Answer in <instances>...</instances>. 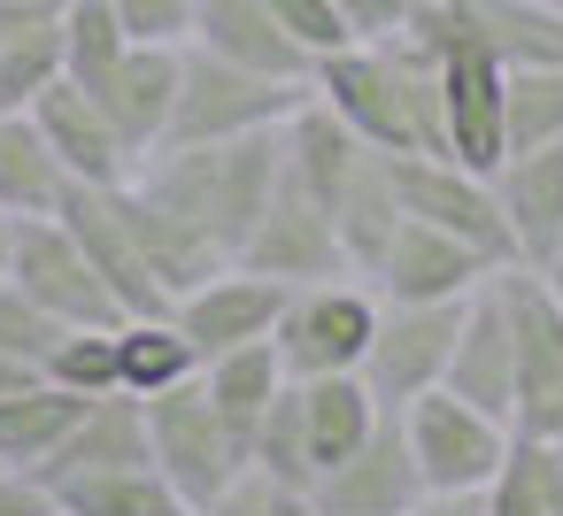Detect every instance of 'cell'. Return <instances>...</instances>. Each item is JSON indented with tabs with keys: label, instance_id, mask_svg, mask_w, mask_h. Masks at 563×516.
I'll return each mask as SVG.
<instances>
[{
	"label": "cell",
	"instance_id": "1",
	"mask_svg": "<svg viewBox=\"0 0 563 516\" xmlns=\"http://www.w3.org/2000/svg\"><path fill=\"white\" fill-rule=\"evenodd\" d=\"M309 93L378 155H448L440 132V70L424 47L394 40H355L309 70Z\"/></svg>",
	"mask_w": 563,
	"mask_h": 516
},
{
	"label": "cell",
	"instance_id": "2",
	"mask_svg": "<svg viewBox=\"0 0 563 516\" xmlns=\"http://www.w3.org/2000/svg\"><path fill=\"white\" fill-rule=\"evenodd\" d=\"M286 170V139L278 132H247V139H217V147H163L132 170L140 193H155L163 209H178L224 262H240L271 186Z\"/></svg>",
	"mask_w": 563,
	"mask_h": 516
},
{
	"label": "cell",
	"instance_id": "3",
	"mask_svg": "<svg viewBox=\"0 0 563 516\" xmlns=\"http://www.w3.org/2000/svg\"><path fill=\"white\" fill-rule=\"evenodd\" d=\"M301 101H309V86H278V78H255V70H232V63L186 47L178 109H170V139L163 147H217V139L278 132Z\"/></svg>",
	"mask_w": 563,
	"mask_h": 516
},
{
	"label": "cell",
	"instance_id": "4",
	"mask_svg": "<svg viewBox=\"0 0 563 516\" xmlns=\"http://www.w3.org/2000/svg\"><path fill=\"white\" fill-rule=\"evenodd\" d=\"M371 324H378V293L363 278H317V285L286 293L271 347H278L286 378H340V370H363Z\"/></svg>",
	"mask_w": 563,
	"mask_h": 516
},
{
	"label": "cell",
	"instance_id": "5",
	"mask_svg": "<svg viewBox=\"0 0 563 516\" xmlns=\"http://www.w3.org/2000/svg\"><path fill=\"white\" fill-rule=\"evenodd\" d=\"M147 462L186 493V508H194V516H201V508H209L240 470H247V455H240V439L217 424V408H209L201 378L147 393Z\"/></svg>",
	"mask_w": 563,
	"mask_h": 516
},
{
	"label": "cell",
	"instance_id": "6",
	"mask_svg": "<svg viewBox=\"0 0 563 516\" xmlns=\"http://www.w3.org/2000/svg\"><path fill=\"white\" fill-rule=\"evenodd\" d=\"M394 416H401V439H409V455H417V470H424V493L494 485V478H501V462H509V439H517L501 416H486V408L455 401L448 385L417 393V401H409V408H394Z\"/></svg>",
	"mask_w": 563,
	"mask_h": 516
},
{
	"label": "cell",
	"instance_id": "7",
	"mask_svg": "<svg viewBox=\"0 0 563 516\" xmlns=\"http://www.w3.org/2000/svg\"><path fill=\"white\" fill-rule=\"evenodd\" d=\"M386 170H394L401 216H417V224H432V232L478 247L494 270H517L509 224H501V209H494V178H478V170H463V162H448V155H386Z\"/></svg>",
	"mask_w": 563,
	"mask_h": 516
},
{
	"label": "cell",
	"instance_id": "8",
	"mask_svg": "<svg viewBox=\"0 0 563 516\" xmlns=\"http://www.w3.org/2000/svg\"><path fill=\"white\" fill-rule=\"evenodd\" d=\"M463 301H378V324H371V347H363V370H355L378 408H409L417 393L440 385Z\"/></svg>",
	"mask_w": 563,
	"mask_h": 516
},
{
	"label": "cell",
	"instance_id": "9",
	"mask_svg": "<svg viewBox=\"0 0 563 516\" xmlns=\"http://www.w3.org/2000/svg\"><path fill=\"white\" fill-rule=\"evenodd\" d=\"M9 285H16L24 301H40V309H47L55 324H70V332H109V324H124L117 293L93 278V262H86V247L63 232V216H24V224H16Z\"/></svg>",
	"mask_w": 563,
	"mask_h": 516
},
{
	"label": "cell",
	"instance_id": "10",
	"mask_svg": "<svg viewBox=\"0 0 563 516\" xmlns=\"http://www.w3.org/2000/svg\"><path fill=\"white\" fill-rule=\"evenodd\" d=\"M509 332H517V393L509 431L517 439H563V309L548 301L540 270H501Z\"/></svg>",
	"mask_w": 563,
	"mask_h": 516
},
{
	"label": "cell",
	"instance_id": "11",
	"mask_svg": "<svg viewBox=\"0 0 563 516\" xmlns=\"http://www.w3.org/2000/svg\"><path fill=\"white\" fill-rule=\"evenodd\" d=\"M240 270L278 278V285L347 278V255H340L332 216H324V201H317L294 170H278V186H271V201H263V216H255V232H247V247H240Z\"/></svg>",
	"mask_w": 563,
	"mask_h": 516
},
{
	"label": "cell",
	"instance_id": "12",
	"mask_svg": "<svg viewBox=\"0 0 563 516\" xmlns=\"http://www.w3.org/2000/svg\"><path fill=\"white\" fill-rule=\"evenodd\" d=\"M309 501H317V516H409L424 501V470L401 439V416L386 408L371 424V439L309 485Z\"/></svg>",
	"mask_w": 563,
	"mask_h": 516
},
{
	"label": "cell",
	"instance_id": "13",
	"mask_svg": "<svg viewBox=\"0 0 563 516\" xmlns=\"http://www.w3.org/2000/svg\"><path fill=\"white\" fill-rule=\"evenodd\" d=\"M440 385L486 416L509 424V393H517V332H509V293H501V270L463 301V324H455V347H448V370Z\"/></svg>",
	"mask_w": 563,
	"mask_h": 516
},
{
	"label": "cell",
	"instance_id": "14",
	"mask_svg": "<svg viewBox=\"0 0 563 516\" xmlns=\"http://www.w3.org/2000/svg\"><path fill=\"white\" fill-rule=\"evenodd\" d=\"M286 293H294V285H278V278H255V270L224 262L217 278H201L194 293H178V301H170V316H178V332L194 339V355L209 362V355H232V347L271 339V324H278Z\"/></svg>",
	"mask_w": 563,
	"mask_h": 516
},
{
	"label": "cell",
	"instance_id": "15",
	"mask_svg": "<svg viewBox=\"0 0 563 516\" xmlns=\"http://www.w3.org/2000/svg\"><path fill=\"white\" fill-rule=\"evenodd\" d=\"M178 70H186V47H124L117 70H109L101 86H86V93L101 101V116H109V132L124 139L132 162L163 155L170 109H178Z\"/></svg>",
	"mask_w": 563,
	"mask_h": 516
},
{
	"label": "cell",
	"instance_id": "16",
	"mask_svg": "<svg viewBox=\"0 0 563 516\" xmlns=\"http://www.w3.org/2000/svg\"><path fill=\"white\" fill-rule=\"evenodd\" d=\"M486 278H494V262H486L478 247H463V239H448V232L401 216V232L386 239V255H378V270H371L363 285H371L378 301H463V293H478Z\"/></svg>",
	"mask_w": 563,
	"mask_h": 516
},
{
	"label": "cell",
	"instance_id": "17",
	"mask_svg": "<svg viewBox=\"0 0 563 516\" xmlns=\"http://www.w3.org/2000/svg\"><path fill=\"white\" fill-rule=\"evenodd\" d=\"M186 47H201L232 70H255V78H278V86H309V70H317L294 47V32L271 16V0H194Z\"/></svg>",
	"mask_w": 563,
	"mask_h": 516
},
{
	"label": "cell",
	"instance_id": "18",
	"mask_svg": "<svg viewBox=\"0 0 563 516\" xmlns=\"http://www.w3.org/2000/svg\"><path fill=\"white\" fill-rule=\"evenodd\" d=\"M55 216H63V232L86 247L93 278L117 293V309H124V316H163V309H170V301H163V285L147 278V262H140V247H132V232H124L117 186H70Z\"/></svg>",
	"mask_w": 563,
	"mask_h": 516
},
{
	"label": "cell",
	"instance_id": "19",
	"mask_svg": "<svg viewBox=\"0 0 563 516\" xmlns=\"http://www.w3.org/2000/svg\"><path fill=\"white\" fill-rule=\"evenodd\" d=\"M494 209H501V224H509L517 270L555 262V255H563V139H555V147L501 155V170H494Z\"/></svg>",
	"mask_w": 563,
	"mask_h": 516
},
{
	"label": "cell",
	"instance_id": "20",
	"mask_svg": "<svg viewBox=\"0 0 563 516\" xmlns=\"http://www.w3.org/2000/svg\"><path fill=\"white\" fill-rule=\"evenodd\" d=\"M32 124L47 132V147H55V162H63L70 186H124V178L140 170V162L124 155V139L109 132L101 101H93L86 86H70V78H55L47 93H32Z\"/></svg>",
	"mask_w": 563,
	"mask_h": 516
},
{
	"label": "cell",
	"instance_id": "21",
	"mask_svg": "<svg viewBox=\"0 0 563 516\" xmlns=\"http://www.w3.org/2000/svg\"><path fill=\"white\" fill-rule=\"evenodd\" d=\"M117 209H124V232H132V247H140V262H147V278L163 285V301H178V293H194L201 278H217L224 270V255L178 216V209H163L155 193H140L132 178L117 186Z\"/></svg>",
	"mask_w": 563,
	"mask_h": 516
},
{
	"label": "cell",
	"instance_id": "22",
	"mask_svg": "<svg viewBox=\"0 0 563 516\" xmlns=\"http://www.w3.org/2000/svg\"><path fill=\"white\" fill-rule=\"evenodd\" d=\"M124 462H147V401H140V393H93L86 416L63 431V447H55L32 478L55 485V478H78V470H124Z\"/></svg>",
	"mask_w": 563,
	"mask_h": 516
},
{
	"label": "cell",
	"instance_id": "23",
	"mask_svg": "<svg viewBox=\"0 0 563 516\" xmlns=\"http://www.w3.org/2000/svg\"><path fill=\"white\" fill-rule=\"evenodd\" d=\"M201 393H209V408H217V424L240 439V455H247V439H255V424H263V408L294 385L286 378V362H278V347L271 339H255V347H232V355H209L201 370Z\"/></svg>",
	"mask_w": 563,
	"mask_h": 516
},
{
	"label": "cell",
	"instance_id": "24",
	"mask_svg": "<svg viewBox=\"0 0 563 516\" xmlns=\"http://www.w3.org/2000/svg\"><path fill=\"white\" fill-rule=\"evenodd\" d=\"M294 393H301V431H309V470L317 478L332 462H347L371 439V424L386 416L355 370H340V378H294Z\"/></svg>",
	"mask_w": 563,
	"mask_h": 516
},
{
	"label": "cell",
	"instance_id": "25",
	"mask_svg": "<svg viewBox=\"0 0 563 516\" xmlns=\"http://www.w3.org/2000/svg\"><path fill=\"white\" fill-rule=\"evenodd\" d=\"M63 78V9L0 0V109H32Z\"/></svg>",
	"mask_w": 563,
	"mask_h": 516
},
{
	"label": "cell",
	"instance_id": "26",
	"mask_svg": "<svg viewBox=\"0 0 563 516\" xmlns=\"http://www.w3.org/2000/svg\"><path fill=\"white\" fill-rule=\"evenodd\" d=\"M332 232H340L347 278H371V270H378V255H386V239L401 232L394 170H386V155H378V147H371V155L355 162V178L340 186V201H332Z\"/></svg>",
	"mask_w": 563,
	"mask_h": 516
},
{
	"label": "cell",
	"instance_id": "27",
	"mask_svg": "<svg viewBox=\"0 0 563 516\" xmlns=\"http://www.w3.org/2000/svg\"><path fill=\"white\" fill-rule=\"evenodd\" d=\"M70 193L47 132L32 124V109H0V216H55Z\"/></svg>",
	"mask_w": 563,
	"mask_h": 516
},
{
	"label": "cell",
	"instance_id": "28",
	"mask_svg": "<svg viewBox=\"0 0 563 516\" xmlns=\"http://www.w3.org/2000/svg\"><path fill=\"white\" fill-rule=\"evenodd\" d=\"M63 516H194L186 493L155 470V462H124V470H78L47 485Z\"/></svg>",
	"mask_w": 563,
	"mask_h": 516
},
{
	"label": "cell",
	"instance_id": "29",
	"mask_svg": "<svg viewBox=\"0 0 563 516\" xmlns=\"http://www.w3.org/2000/svg\"><path fill=\"white\" fill-rule=\"evenodd\" d=\"M501 70H563V16L540 0H455Z\"/></svg>",
	"mask_w": 563,
	"mask_h": 516
},
{
	"label": "cell",
	"instance_id": "30",
	"mask_svg": "<svg viewBox=\"0 0 563 516\" xmlns=\"http://www.w3.org/2000/svg\"><path fill=\"white\" fill-rule=\"evenodd\" d=\"M78 416H86V393H63L55 378L0 393V470H40Z\"/></svg>",
	"mask_w": 563,
	"mask_h": 516
},
{
	"label": "cell",
	"instance_id": "31",
	"mask_svg": "<svg viewBox=\"0 0 563 516\" xmlns=\"http://www.w3.org/2000/svg\"><path fill=\"white\" fill-rule=\"evenodd\" d=\"M117 355H124V393H163V385H186L194 370H201V355H194V339L178 332V316L163 309V316H124L117 324Z\"/></svg>",
	"mask_w": 563,
	"mask_h": 516
},
{
	"label": "cell",
	"instance_id": "32",
	"mask_svg": "<svg viewBox=\"0 0 563 516\" xmlns=\"http://www.w3.org/2000/svg\"><path fill=\"white\" fill-rule=\"evenodd\" d=\"M501 139H509V155L563 139V70H509L501 78Z\"/></svg>",
	"mask_w": 563,
	"mask_h": 516
},
{
	"label": "cell",
	"instance_id": "33",
	"mask_svg": "<svg viewBox=\"0 0 563 516\" xmlns=\"http://www.w3.org/2000/svg\"><path fill=\"white\" fill-rule=\"evenodd\" d=\"M124 47L132 40H124V24H117L109 0H70V9H63V78L70 86H101Z\"/></svg>",
	"mask_w": 563,
	"mask_h": 516
},
{
	"label": "cell",
	"instance_id": "34",
	"mask_svg": "<svg viewBox=\"0 0 563 516\" xmlns=\"http://www.w3.org/2000/svg\"><path fill=\"white\" fill-rule=\"evenodd\" d=\"M247 470H263V478H278V485H317V470H309V431H301V393L286 385L271 408H263V424H255V439H247Z\"/></svg>",
	"mask_w": 563,
	"mask_h": 516
},
{
	"label": "cell",
	"instance_id": "35",
	"mask_svg": "<svg viewBox=\"0 0 563 516\" xmlns=\"http://www.w3.org/2000/svg\"><path fill=\"white\" fill-rule=\"evenodd\" d=\"M47 378L63 393H124V355H117V324L109 332H63V347L47 355Z\"/></svg>",
	"mask_w": 563,
	"mask_h": 516
},
{
	"label": "cell",
	"instance_id": "36",
	"mask_svg": "<svg viewBox=\"0 0 563 516\" xmlns=\"http://www.w3.org/2000/svg\"><path fill=\"white\" fill-rule=\"evenodd\" d=\"M63 332H70V324H55L40 301H24L9 278H0V355H9V362H24V370L47 378V355L63 347Z\"/></svg>",
	"mask_w": 563,
	"mask_h": 516
},
{
	"label": "cell",
	"instance_id": "37",
	"mask_svg": "<svg viewBox=\"0 0 563 516\" xmlns=\"http://www.w3.org/2000/svg\"><path fill=\"white\" fill-rule=\"evenodd\" d=\"M201 516H317V501L301 493V485H278V478H263V470H240Z\"/></svg>",
	"mask_w": 563,
	"mask_h": 516
},
{
	"label": "cell",
	"instance_id": "38",
	"mask_svg": "<svg viewBox=\"0 0 563 516\" xmlns=\"http://www.w3.org/2000/svg\"><path fill=\"white\" fill-rule=\"evenodd\" d=\"M271 16L294 32V47H301L309 63H324V55L355 47V32H347V16L332 9V0H271Z\"/></svg>",
	"mask_w": 563,
	"mask_h": 516
},
{
	"label": "cell",
	"instance_id": "39",
	"mask_svg": "<svg viewBox=\"0 0 563 516\" xmlns=\"http://www.w3.org/2000/svg\"><path fill=\"white\" fill-rule=\"evenodd\" d=\"M117 24L132 47H186V24H194V0H109Z\"/></svg>",
	"mask_w": 563,
	"mask_h": 516
},
{
	"label": "cell",
	"instance_id": "40",
	"mask_svg": "<svg viewBox=\"0 0 563 516\" xmlns=\"http://www.w3.org/2000/svg\"><path fill=\"white\" fill-rule=\"evenodd\" d=\"M332 9L347 16L355 40H394V32H409V16L424 9V0H332Z\"/></svg>",
	"mask_w": 563,
	"mask_h": 516
},
{
	"label": "cell",
	"instance_id": "41",
	"mask_svg": "<svg viewBox=\"0 0 563 516\" xmlns=\"http://www.w3.org/2000/svg\"><path fill=\"white\" fill-rule=\"evenodd\" d=\"M486 516H548V508H540V493L525 485V470L501 462V478L486 485Z\"/></svg>",
	"mask_w": 563,
	"mask_h": 516
},
{
	"label": "cell",
	"instance_id": "42",
	"mask_svg": "<svg viewBox=\"0 0 563 516\" xmlns=\"http://www.w3.org/2000/svg\"><path fill=\"white\" fill-rule=\"evenodd\" d=\"M0 516H55V493L32 470H0Z\"/></svg>",
	"mask_w": 563,
	"mask_h": 516
},
{
	"label": "cell",
	"instance_id": "43",
	"mask_svg": "<svg viewBox=\"0 0 563 516\" xmlns=\"http://www.w3.org/2000/svg\"><path fill=\"white\" fill-rule=\"evenodd\" d=\"M409 516H486V485H463V493H424Z\"/></svg>",
	"mask_w": 563,
	"mask_h": 516
},
{
	"label": "cell",
	"instance_id": "44",
	"mask_svg": "<svg viewBox=\"0 0 563 516\" xmlns=\"http://www.w3.org/2000/svg\"><path fill=\"white\" fill-rule=\"evenodd\" d=\"M40 370H24V362H9V355H0V393H16V385H32Z\"/></svg>",
	"mask_w": 563,
	"mask_h": 516
},
{
	"label": "cell",
	"instance_id": "45",
	"mask_svg": "<svg viewBox=\"0 0 563 516\" xmlns=\"http://www.w3.org/2000/svg\"><path fill=\"white\" fill-rule=\"evenodd\" d=\"M540 285H548V301L563 309V255H555V262H540Z\"/></svg>",
	"mask_w": 563,
	"mask_h": 516
},
{
	"label": "cell",
	"instance_id": "46",
	"mask_svg": "<svg viewBox=\"0 0 563 516\" xmlns=\"http://www.w3.org/2000/svg\"><path fill=\"white\" fill-rule=\"evenodd\" d=\"M9 247H16V216H0V278H9Z\"/></svg>",
	"mask_w": 563,
	"mask_h": 516
},
{
	"label": "cell",
	"instance_id": "47",
	"mask_svg": "<svg viewBox=\"0 0 563 516\" xmlns=\"http://www.w3.org/2000/svg\"><path fill=\"white\" fill-rule=\"evenodd\" d=\"M32 9H70V0H32Z\"/></svg>",
	"mask_w": 563,
	"mask_h": 516
},
{
	"label": "cell",
	"instance_id": "48",
	"mask_svg": "<svg viewBox=\"0 0 563 516\" xmlns=\"http://www.w3.org/2000/svg\"><path fill=\"white\" fill-rule=\"evenodd\" d=\"M540 9H555V16H563V0H540Z\"/></svg>",
	"mask_w": 563,
	"mask_h": 516
},
{
	"label": "cell",
	"instance_id": "49",
	"mask_svg": "<svg viewBox=\"0 0 563 516\" xmlns=\"http://www.w3.org/2000/svg\"><path fill=\"white\" fill-rule=\"evenodd\" d=\"M548 447H555V455H563V439H548Z\"/></svg>",
	"mask_w": 563,
	"mask_h": 516
},
{
	"label": "cell",
	"instance_id": "50",
	"mask_svg": "<svg viewBox=\"0 0 563 516\" xmlns=\"http://www.w3.org/2000/svg\"><path fill=\"white\" fill-rule=\"evenodd\" d=\"M55 516H63V508H55Z\"/></svg>",
	"mask_w": 563,
	"mask_h": 516
}]
</instances>
